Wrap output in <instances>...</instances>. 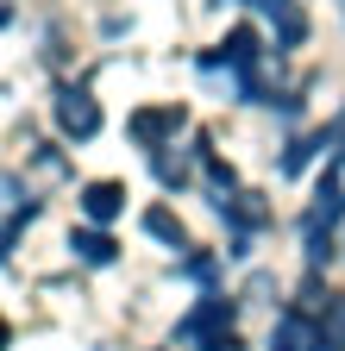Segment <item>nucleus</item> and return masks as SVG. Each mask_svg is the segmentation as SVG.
Masks as SVG:
<instances>
[{
    "label": "nucleus",
    "instance_id": "nucleus-2",
    "mask_svg": "<svg viewBox=\"0 0 345 351\" xmlns=\"http://www.w3.org/2000/svg\"><path fill=\"white\" fill-rule=\"evenodd\" d=\"M182 113L176 107H163V113H139V138H163V132H176Z\"/></svg>",
    "mask_w": 345,
    "mask_h": 351
},
{
    "label": "nucleus",
    "instance_id": "nucleus-3",
    "mask_svg": "<svg viewBox=\"0 0 345 351\" xmlns=\"http://www.w3.org/2000/svg\"><path fill=\"white\" fill-rule=\"evenodd\" d=\"M63 125H69V132H95V107L82 101V95H69V101H63Z\"/></svg>",
    "mask_w": 345,
    "mask_h": 351
},
{
    "label": "nucleus",
    "instance_id": "nucleus-1",
    "mask_svg": "<svg viewBox=\"0 0 345 351\" xmlns=\"http://www.w3.org/2000/svg\"><path fill=\"white\" fill-rule=\"evenodd\" d=\"M82 207H88V219H113V213L126 207V189H119V182H95Z\"/></svg>",
    "mask_w": 345,
    "mask_h": 351
}]
</instances>
